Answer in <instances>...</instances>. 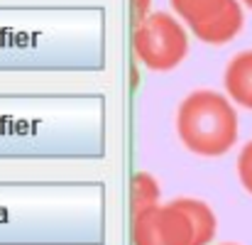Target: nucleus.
Masks as SVG:
<instances>
[{
	"instance_id": "2",
	"label": "nucleus",
	"mask_w": 252,
	"mask_h": 245,
	"mask_svg": "<svg viewBox=\"0 0 252 245\" xmlns=\"http://www.w3.org/2000/svg\"><path fill=\"white\" fill-rule=\"evenodd\" d=\"M132 52L147 69L169 71L186 59L189 52L186 30L167 12H152L135 27Z\"/></svg>"
},
{
	"instance_id": "10",
	"label": "nucleus",
	"mask_w": 252,
	"mask_h": 245,
	"mask_svg": "<svg viewBox=\"0 0 252 245\" xmlns=\"http://www.w3.org/2000/svg\"><path fill=\"white\" fill-rule=\"evenodd\" d=\"M147 7H150V0H132V12L137 17V25L147 17Z\"/></svg>"
},
{
	"instance_id": "8",
	"label": "nucleus",
	"mask_w": 252,
	"mask_h": 245,
	"mask_svg": "<svg viewBox=\"0 0 252 245\" xmlns=\"http://www.w3.org/2000/svg\"><path fill=\"white\" fill-rule=\"evenodd\" d=\"M159 201V184L155 181L152 174L147 172H137L130 181V209H132V216L145 211V209H152L157 206Z\"/></svg>"
},
{
	"instance_id": "9",
	"label": "nucleus",
	"mask_w": 252,
	"mask_h": 245,
	"mask_svg": "<svg viewBox=\"0 0 252 245\" xmlns=\"http://www.w3.org/2000/svg\"><path fill=\"white\" fill-rule=\"evenodd\" d=\"M238 176H240V184L245 186V191L252 194V140L240 150V157H238Z\"/></svg>"
},
{
	"instance_id": "4",
	"label": "nucleus",
	"mask_w": 252,
	"mask_h": 245,
	"mask_svg": "<svg viewBox=\"0 0 252 245\" xmlns=\"http://www.w3.org/2000/svg\"><path fill=\"white\" fill-rule=\"evenodd\" d=\"M243 22H245V17H243L240 2L238 0H230L228 7L220 15H216L213 20H208L203 25H193L191 30L206 44H225V42H230V39H235L240 35Z\"/></svg>"
},
{
	"instance_id": "3",
	"label": "nucleus",
	"mask_w": 252,
	"mask_h": 245,
	"mask_svg": "<svg viewBox=\"0 0 252 245\" xmlns=\"http://www.w3.org/2000/svg\"><path fill=\"white\" fill-rule=\"evenodd\" d=\"M132 245H196V228L176 201L157 204L135 213Z\"/></svg>"
},
{
	"instance_id": "1",
	"label": "nucleus",
	"mask_w": 252,
	"mask_h": 245,
	"mask_svg": "<svg viewBox=\"0 0 252 245\" xmlns=\"http://www.w3.org/2000/svg\"><path fill=\"white\" fill-rule=\"evenodd\" d=\"M176 130L186 150L193 155L220 157L238 142L240 123L233 103L225 96L201 88L184 98L176 115Z\"/></svg>"
},
{
	"instance_id": "6",
	"label": "nucleus",
	"mask_w": 252,
	"mask_h": 245,
	"mask_svg": "<svg viewBox=\"0 0 252 245\" xmlns=\"http://www.w3.org/2000/svg\"><path fill=\"white\" fill-rule=\"evenodd\" d=\"M228 2L230 0H171V7L184 22H189V27H193L220 15Z\"/></svg>"
},
{
	"instance_id": "11",
	"label": "nucleus",
	"mask_w": 252,
	"mask_h": 245,
	"mask_svg": "<svg viewBox=\"0 0 252 245\" xmlns=\"http://www.w3.org/2000/svg\"><path fill=\"white\" fill-rule=\"evenodd\" d=\"M243 2H245V5H248V7H252V0H243Z\"/></svg>"
},
{
	"instance_id": "5",
	"label": "nucleus",
	"mask_w": 252,
	"mask_h": 245,
	"mask_svg": "<svg viewBox=\"0 0 252 245\" xmlns=\"http://www.w3.org/2000/svg\"><path fill=\"white\" fill-rule=\"evenodd\" d=\"M223 86L235 103L252 110V49L240 52L230 59L223 74Z\"/></svg>"
},
{
	"instance_id": "7",
	"label": "nucleus",
	"mask_w": 252,
	"mask_h": 245,
	"mask_svg": "<svg viewBox=\"0 0 252 245\" xmlns=\"http://www.w3.org/2000/svg\"><path fill=\"white\" fill-rule=\"evenodd\" d=\"M174 201L191 216L193 228H196V245L211 243L213 236H216V216H213V211H211L203 201H198V199L184 196V199H174Z\"/></svg>"
},
{
	"instance_id": "12",
	"label": "nucleus",
	"mask_w": 252,
	"mask_h": 245,
	"mask_svg": "<svg viewBox=\"0 0 252 245\" xmlns=\"http://www.w3.org/2000/svg\"><path fill=\"white\" fill-rule=\"evenodd\" d=\"M223 245H235V243H223Z\"/></svg>"
}]
</instances>
